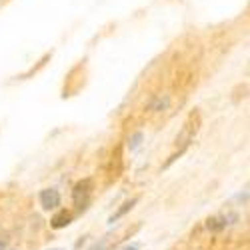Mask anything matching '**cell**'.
I'll return each mask as SVG.
<instances>
[{
	"label": "cell",
	"mask_w": 250,
	"mask_h": 250,
	"mask_svg": "<svg viewBox=\"0 0 250 250\" xmlns=\"http://www.w3.org/2000/svg\"><path fill=\"white\" fill-rule=\"evenodd\" d=\"M102 248H104V242H100V244H94L90 250H102Z\"/></svg>",
	"instance_id": "8"
},
{
	"label": "cell",
	"mask_w": 250,
	"mask_h": 250,
	"mask_svg": "<svg viewBox=\"0 0 250 250\" xmlns=\"http://www.w3.org/2000/svg\"><path fill=\"white\" fill-rule=\"evenodd\" d=\"M138 202V198H132V200H128V202H124L122 204V208H120V210H116L112 216H110V222H114V220H118V218H122L124 214H126L128 210H132V208H134V204Z\"/></svg>",
	"instance_id": "5"
},
{
	"label": "cell",
	"mask_w": 250,
	"mask_h": 250,
	"mask_svg": "<svg viewBox=\"0 0 250 250\" xmlns=\"http://www.w3.org/2000/svg\"><path fill=\"white\" fill-rule=\"evenodd\" d=\"M0 250H4V240H0Z\"/></svg>",
	"instance_id": "9"
},
{
	"label": "cell",
	"mask_w": 250,
	"mask_h": 250,
	"mask_svg": "<svg viewBox=\"0 0 250 250\" xmlns=\"http://www.w3.org/2000/svg\"><path fill=\"white\" fill-rule=\"evenodd\" d=\"M70 222H72V212H70V210H60V212L54 214L52 220H50L52 228H64V226H68Z\"/></svg>",
	"instance_id": "4"
},
{
	"label": "cell",
	"mask_w": 250,
	"mask_h": 250,
	"mask_svg": "<svg viewBox=\"0 0 250 250\" xmlns=\"http://www.w3.org/2000/svg\"><path fill=\"white\" fill-rule=\"evenodd\" d=\"M140 138H142V134L138 132V134H136V136L132 138V144H130V148H136V146H138V140H140Z\"/></svg>",
	"instance_id": "7"
},
{
	"label": "cell",
	"mask_w": 250,
	"mask_h": 250,
	"mask_svg": "<svg viewBox=\"0 0 250 250\" xmlns=\"http://www.w3.org/2000/svg\"><path fill=\"white\" fill-rule=\"evenodd\" d=\"M198 128H200V114H198V110H192L190 114H188V118L184 120V126H182V130H180V134L176 136V146H178V154L188 146V144L194 140V136H196V132H198Z\"/></svg>",
	"instance_id": "1"
},
{
	"label": "cell",
	"mask_w": 250,
	"mask_h": 250,
	"mask_svg": "<svg viewBox=\"0 0 250 250\" xmlns=\"http://www.w3.org/2000/svg\"><path fill=\"white\" fill-rule=\"evenodd\" d=\"M124 250H136V248L134 246H128V248H124Z\"/></svg>",
	"instance_id": "10"
},
{
	"label": "cell",
	"mask_w": 250,
	"mask_h": 250,
	"mask_svg": "<svg viewBox=\"0 0 250 250\" xmlns=\"http://www.w3.org/2000/svg\"><path fill=\"white\" fill-rule=\"evenodd\" d=\"M40 206L44 208V210H54V208L60 206V192L56 188H44L40 190Z\"/></svg>",
	"instance_id": "3"
},
{
	"label": "cell",
	"mask_w": 250,
	"mask_h": 250,
	"mask_svg": "<svg viewBox=\"0 0 250 250\" xmlns=\"http://www.w3.org/2000/svg\"><path fill=\"white\" fill-rule=\"evenodd\" d=\"M226 218L224 216H214V218H208V228L210 230H222V228L226 226V222H224Z\"/></svg>",
	"instance_id": "6"
},
{
	"label": "cell",
	"mask_w": 250,
	"mask_h": 250,
	"mask_svg": "<svg viewBox=\"0 0 250 250\" xmlns=\"http://www.w3.org/2000/svg\"><path fill=\"white\" fill-rule=\"evenodd\" d=\"M52 250H62V248H52Z\"/></svg>",
	"instance_id": "11"
},
{
	"label": "cell",
	"mask_w": 250,
	"mask_h": 250,
	"mask_svg": "<svg viewBox=\"0 0 250 250\" xmlns=\"http://www.w3.org/2000/svg\"><path fill=\"white\" fill-rule=\"evenodd\" d=\"M92 190H94L92 178H82L80 182L74 184V188H72V200H74L78 210H86V206L90 202V196H92Z\"/></svg>",
	"instance_id": "2"
}]
</instances>
